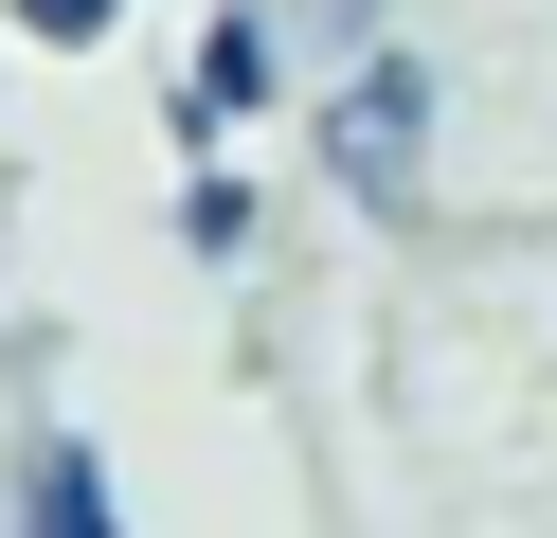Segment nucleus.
Segmentation results:
<instances>
[{"mask_svg":"<svg viewBox=\"0 0 557 538\" xmlns=\"http://www.w3.org/2000/svg\"><path fill=\"white\" fill-rule=\"evenodd\" d=\"M324 162H342V198H360V215H413V162H432V72H413V54H377L360 90H342Z\"/></svg>","mask_w":557,"mask_h":538,"instance_id":"1","label":"nucleus"},{"mask_svg":"<svg viewBox=\"0 0 557 538\" xmlns=\"http://www.w3.org/2000/svg\"><path fill=\"white\" fill-rule=\"evenodd\" d=\"M18 521H37V538H126V521H109V466H90L73 430H54V449L18 466Z\"/></svg>","mask_w":557,"mask_h":538,"instance_id":"2","label":"nucleus"},{"mask_svg":"<svg viewBox=\"0 0 557 538\" xmlns=\"http://www.w3.org/2000/svg\"><path fill=\"white\" fill-rule=\"evenodd\" d=\"M270 72H288V54H270V18H216V36H198V126L270 108Z\"/></svg>","mask_w":557,"mask_h":538,"instance_id":"3","label":"nucleus"},{"mask_svg":"<svg viewBox=\"0 0 557 538\" xmlns=\"http://www.w3.org/2000/svg\"><path fill=\"white\" fill-rule=\"evenodd\" d=\"M0 18H18V36H54V54H90V36H109L126 0H0Z\"/></svg>","mask_w":557,"mask_h":538,"instance_id":"4","label":"nucleus"}]
</instances>
